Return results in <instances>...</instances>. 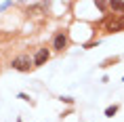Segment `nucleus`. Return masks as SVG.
<instances>
[{
	"label": "nucleus",
	"mask_w": 124,
	"mask_h": 122,
	"mask_svg": "<svg viewBox=\"0 0 124 122\" xmlns=\"http://www.w3.org/2000/svg\"><path fill=\"white\" fill-rule=\"evenodd\" d=\"M116 112H118V105H109V107L105 109V116H107V118H111V116L116 114Z\"/></svg>",
	"instance_id": "obj_6"
},
{
	"label": "nucleus",
	"mask_w": 124,
	"mask_h": 122,
	"mask_svg": "<svg viewBox=\"0 0 124 122\" xmlns=\"http://www.w3.org/2000/svg\"><path fill=\"white\" fill-rule=\"evenodd\" d=\"M11 65H13V70H17V72H30L34 67L32 59L27 57V55H19V57H15Z\"/></svg>",
	"instance_id": "obj_1"
},
{
	"label": "nucleus",
	"mask_w": 124,
	"mask_h": 122,
	"mask_svg": "<svg viewBox=\"0 0 124 122\" xmlns=\"http://www.w3.org/2000/svg\"><path fill=\"white\" fill-rule=\"evenodd\" d=\"M19 99H23V101H30V97H27L25 93H19Z\"/></svg>",
	"instance_id": "obj_8"
},
{
	"label": "nucleus",
	"mask_w": 124,
	"mask_h": 122,
	"mask_svg": "<svg viewBox=\"0 0 124 122\" xmlns=\"http://www.w3.org/2000/svg\"><path fill=\"white\" fill-rule=\"evenodd\" d=\"M48 57H51V53L46 51V49H38V53H36V57L32 59V63L38 67V65H44L46 61H48Z\"/></svg>",
	"instance_id": "obj_3"
},
{
	"label": "nucleus",
	"mask_w": 124,
	"mask_h": 122,
	"mask_svg": "<svg viewBox=\"0 0 124 122\" xmlns=\"http://www.w3.org/2000/svg\"><path fill=\"white\" fill-rule=\"evenodd\" d=\"M97 7L101 8V11H105V8H107V2H97Z\"/></svg>",
	"instance_id": "obj_7"
},
{
	"label": "nucleus",
	"mask_w": 124,
	"mask_h": 122,
	"mask_svg": "<svg viewBox=\"0 0 124 122\" xmlns=\"http://www.w3.org/2000/svg\"><path fill=\"white\" fill-rule=\"evenodd\" d=\"M107 7H109L111 11H120V13H124V2H114V0H111Z\"/></svg>",
	"instance_id": "obj_5"
},
{
	"label": "nucleus",
	"mask_w": 124,
	"mask_h": 122,
	"mask_svg": "<svg viewBox=\"0 0 124 122\" xmlns=\"http://www.w3.org/2000/svg\"><path fill=\"white\" fill-rule=\"evenodd\" d=\"M65 46H67V36H65V32H59L55 36V40H53V49L55 51H63Z\"/></svg>",
	"instance_id": "obj_4"
},
{
	"label": "nucleus",
	"mask_w": 124,
	"mask_h": 122,
	"mask_svg": "<svg viewBox=\"0 0 124 122\" xmlns=\"http://www.w3.org/2000/svg\"><path fill=\"white\" fill-rule=\"evenodd\" d=\"M105 30H107L109 34L122 32V30H124V15H114V17H109L107 23H105Z\"/></svg>",
	"instance_id": "obj_2"
}]
</instances>
